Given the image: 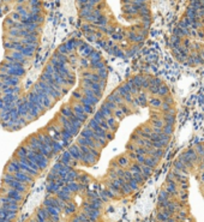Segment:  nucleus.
<instances>
[{
  "mask_svg": "<svg viewBox=\"0 0 204 222\" xmlns=\"http://www.w3.org/2000/svg\"><path fill=\"white\" fill-rule=\"evenodd\" d=\"M76 9L83 38L103 54L128 59L144 47L148 37L122 22L108 0H76Z\"/></svg>",
  "mask_w": 204,
  "mask_h": 222,
  "instance_id": "f257e3e1",
  "label": "nucleus"
},
{
  "mask_svg": "<svg viewBox=\"0 0 204 222\" xmlns=\"http://www.w3.org/2000/svg\"><path fill=\"white\" fill-rule=\"evenodd\" d=\"M168 49L178 64L204 65V0H185L168 40Z\"/></svg>",
  "mask_w": 204,
  "mask_h": 222,
  "instance_id": "f03ea898",
  "label": "nucleus"
}]
</instances>
